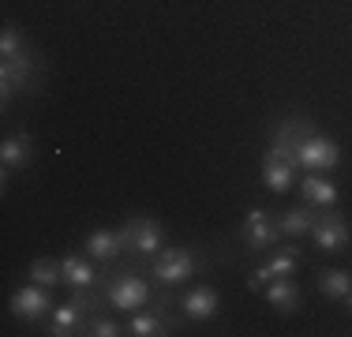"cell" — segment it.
<instances>
[{"mask_svg":"<svg viewBox=\"0 0 352 337\" xmlns=\"http://www.w3.org/2000/svg\"><path fill=\"white\" fill-rule=\"evenodd\" d=\"M195 270H199V255L191 248H165L150 263V277L157 285H184Z\"/></svg>","mask_w":352,"mask_h":337,"instance_id":"6da1fadb","label":"cell"},{"mask_svg":"<svg viewBox=\"0 0 352 337\" xmlns=\"http://www.w3.org/2000/svg\"><path fill=\"white\" fill-rule=\"evenodd\" d=\"M15 90H34V56H30V49L0 61V101L8 105V98Z\"/></svg>","mask_w":352,"mask_h":337,"instance_id":"7a4b0ae2","label":"cell"},{"mask_svg":"<svg viewBox=\"0 0 352 337\" xmlns=\"http://www.w3.org/2000/svg\"><path fill=\"white\" fill-rule=\"evenodd\" d=\"M124 236V251H131V255H154V251H162V225L154 221V217H131L128 225L120 229Z\"/></svg>","mask_w":352,"mask_h":337,"instance_id":"3957f363","label":"cell"},{"mask_svg":"<svg viewBox=\"0 0 352 337\" xmlns=\"http://www.w3.org/2000/svg\"><path fill=\"white\" fill-rule=\"evenodd\" d=\"M341 162V150L333 139H326V135H307L304 142L296 146V165L304 168H315V173H326V168H333Z\"/></svg>","mask_w":352,"mask_h":337,"instance_id":"277c9868","label":"cell"},{"mask_svg":"<svg viewBox=\"0 0 352 337\" xmlns=\"http://www.w3.org/2000/svg\"><path fill=\"white\" fill-rule=\"evenodd\" d=\"M240 232H244V243L251 251H266L274 248V243L281 240V229H278V217H270V210H248L244 225H240Z\"/></svg>","mask_w":352,"mask_h":337,"instance_id":"5b68a950","label":"cell"},{"mask_svg":"<svg viewBox=\"0 0 352 337\" xmlns=\"http://www.w3.org/2000/svg\"><path fill=\"white\" fill-rule=\"evenodd\" d=\"M105 300L113 303L116 311H139V307L150 303V285L142 281V277H135V274H120L113 285H109Z\"/></svg>","mask_w":352,"mask_h":337,"instance_id":"8992f818","label":"cell"},{"mask_svg":"<svg viewBox=\"0 0 352 337\" xmlns=\"http://www.w3.org/2000/svg\"><path fill=\"white\" fill-rule=\"evenodd\" d=\"M307 135H315L311 120H307V116H289V120H281L278 131H274L270 154H274V157H289V162H296V146L307 139Z\"/></svg>","mask_w":352,"mask_h":337,"instance_id":"52a82bcc","label":"cell"},{"mask_svg":"<svg viewBox=\"0 0 352 337\" xmlns=\"http://www.w3.org/2000/svg\"><path fill=\"white\" fill-rule=\"evenodd\" d=\"M311 236H315V243H318L322 251H345L349 240H352L349 221H345L341 214H333V210H322V214L315 217Z\"/></svg>","mask_w":352,"mask_h":337,"instance_id":"ba28073f","label":"cell"},{"mask_svg":"<svg viewBox=\"0 0 352 337\" xmlns=\"http://www.w3.org/2000/svg\"><path fill=\"white\" fill-rule=\"evenodd\" d=\"M49 307H53L49 289H45V285H38V281L15 289V296H12V315L23 318V323H38L41 315H49Z\"/></svg>","mask_w":352,"mask_h":337,"instance_id":"9c48e42d","label":"cell"},{"mask_svg":"<svg viewBox=\"0 0 352 337\" xmlns=\"http://www.w3.org/2000/svg\"><path fill=\"white\" fill-rule=\"evenodd\" d=\"M300 266V251L296 248H281V251H274L270 259H263L258 263V270L248 277V285L251 289H263L266 281H274V277H292V270Z\"/></svg>","mask_w":352,"mask_h":337,"instance_id":"30bf717a","label":"cell"},{"mask_svg":"<svg viewBox=\"0 0 352 337\" xmlns=\"http://www.w3.org/2000/svg\"><path fill=\"white\" fill-rule=\"evenodd\" d=\"M30 157H34V139H30V131H15V135H8V139L0 142V165H4V176L12 173V168H27Z\"/></svg>","mask_w":352,"mask_h":337,"instance_id":"8fae6325","label":"cell"},{"mask_svg":"<svg viewBox=\"0 0 352 337\" xmlns=\"http://www.w3.org/2000/svg\"><path fill=\"white\" fill-rule=\"evenodd\" d=\"M300 195H304L307 206H315V210H330L333 202H338V188H333V180H326L322 173H307V176H300Z\"/></svg>","mask_w":352,"mask_h":337,"instance_id":"7c38bea8","label":"cell"},{"mask_svg":"<svg viewBox=\"0 0 352 337\" xmlns=\"http://www.w3.org/2000/svg\"><path fill=\"white\" fill-rule=\"evenodd\" d=\"M82 248H87V255L94 259V263H113L116 255L124 251V236H120V229H94L82 240Z\"/></svg>","mask_w":352,"mask_h":337,"instance_id":"4fadbf2b","label":"cell"},{"mask_svg":"<svg viewBox=\"0 0 352 337\" xmlns=\"http://www.w3.org/2000/svg\"><path fill=\"white\" fill-rule=\"evenodd\" d=\"M263 180H266V188H270L274 195H285V191L292 188V180H296V162L266 154V162H263Z\"/></svg>","mask_w":352,"mask_h":337,"instance_id":"5bb4252c","label":"cell"},{"mask_svg":"<svg viewBox=\"0 0 352 337\" xmlns=\"http://www.w3.org/2000/svg\"><path fill=\"white\" fill-rule=\"evenodd\" d=\"M217 307H221V300H217V292L210 285H203V289H191L188 296L180 300V311L188 318H195V323H203V318H214Z\"/></svg>","mask_w":352,"mask_h":337,"instance_id":"9a60e30c","label":"cell"},{"mask_svg":"<svg viewBox=\"0 0 352 337\" xmlns=\"http://www.w3.org/2000/svg\"><path fill=\"white\" fill-rule=\"evenodd\" d=\"M82 323H87V307L72 300V303H60V307L53 311V318H49L45 334H53V337H68V334L79 330Z\"/></svg>","mask_w":352,"mask_h":337,"instance_id":"2e32d148","label":"cell"},{"mask_svg":"<svg viewBox=\"0 0 352 337\" xmlns=\"http://www.w3.org/2000/svg\"><path fill=\"white\" fill-rule=\"evenodd\" d=\"M266 303H270L274 311H281V315H292V311L300 307V289L292 285V277H274V281H266Z\"/></svg>","mask_w":352,"mask_h":337,"instance_id":"e0dca14e","label":"cell"},{"mask_svg":"<svg viewBox=\"0 0 352 337\" xmlns=\"http://www.w3.org/2000/svg\"><path fill=\"white\" fill-rule=\"evenodd\" d=\"M60 270H64V281L72 285V289H94V281H98V270L90 259H82V255H64L60 259Z\"/></svg>","mask_w":352,"mask_h":337,"instance_id":"ac0fdd59","label":"cell"},{"mask_svg":"<svg viewBox=\"0 0 352 337\" xmlns=\"http://www.w3.org/2000/svg\"><path fill=\"white\" fill-rule=\"evenodd\" d=\"M315 217H318V210L315 206H300V210H285V214L278 217V229H281V236H307L311 232V225H315Z\"/></svg>","mask_w":352,"mask_h":337,"instance_id":"d6986e66","label":"cell"},{"mask_svg":"<svg viewBox=\"0 0 352 337\" xmlns=\"http://www.w3.org/2000/svg\"><path fill=\"white\" fill-rule=\"evenodd\" d=\"M131 334L135 337H162V334H173V323H169L165 311H135Z\"/></svg>","mask_w":352,"mask_h":337,"instance_id":"ffe728a7","label":"cell"},{"mask_svg":"<svg viewBox=\"0 0 352 337\" xmlns=\"http://www.w3.org/2000/svg\"><path fill=\"white\" fill-rule=\"evenodd\" d=\"M318 289H322L326 300H345L352 292V277L345 270H326V274L318 277Z\"/></svg>","mask_w":352,"mask_h":337,"instance_id":"44dd1931","label":"cell"},{"mask_svg":"<svg viewBox=\"0 0 352 337\" xmlns=\"http://www.w3.org/2000/svg\"><path fill=\"white\" fill-rule=\"evenodd\" d=\"M30 281H38V285H45V289H53V285H60L64 281V270H60V259H34L30 263Z\"/></svg>","mask_w":352,"mask_h":337,"instance_id":"7402d4cb","label":"cell"},{"mask_svg":"<svg viewBox=\"0 0 352 337\" xmlns=\"http://www.w3.org/2000/svg\"><path fill=\"white\" fill-rule=\"evenodd\" d=\"M82 334H90V337H116V334H120V326H116L113 318H105V315H90Z\"/></svg>","mask_w":352,"mask_h":337,"instance_id":"603a6c76","label":"cell"},{"mask_svg":"<svg viewBox=\"0 0 352 337\" xmlns=\"http://www.w3.org/2000/svg\"><path fill=\"white\" fill-rule=\"evenodd\" d=\"M23 49H27V41L19 38V30H15V27H4V34H0V61H4V56L23 53Z\"/></svg>","mask_w":352,"mask_h":337,"instance_id":"cb8c5ba5","label":"cell"},{"mask_svg":"<svg viewBox=\"0 0 352 337\" xmlns=\"http://www.w3.org/2000/svg\"><path fill=\"white\" fill-rule=\"evenodd\" d=\"M345 311H349V315H352V292H349V296H345Z\"/></svg>","mask_w":352,"mask_h":337,"instance_id":"d4e9b609","label":"cell"}]
</instances>
